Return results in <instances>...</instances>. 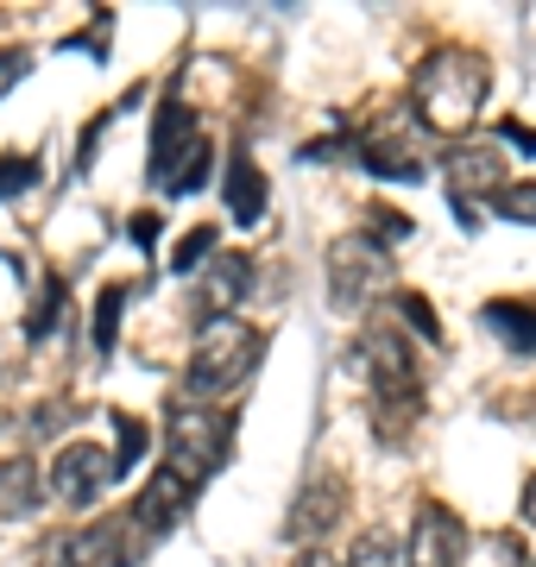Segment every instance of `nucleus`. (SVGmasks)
I'll list each match as a JSON object with an SVG mask.
<instances>
[{
  "label": "nucleus",
  "instance_id": "nucleus-1",
  "mask_svg": "<svg viewBox=\"0 0 536 567\" xmlns=\"http://www.w3.org/2000/svg\"><path fill=\"white\" fill-rule=\"evenodd\" d=\"M486 63L474 51H430V58L416 63L411 76V114L423 121V133H474L480 107H486Z\"/></svg>",
  "mask_w": 536,
  "mask_h": 567
},
{
  "label": "nucleus",
  "instance_id": "nucleus-2",
  "mask_svg": "<svg viewBox=\"0 0 536 567\" xmlns=\"http://www.w3.org/2000/svg\"><path fill=\"white\" fill-rule=\"evenodd\" d=\"M360 360H367V379H372L379 435H385V442H398V435L416 423V410H423V365H416L411 341H404L398 328H367Z\"/></svg>",
  "mask_w": 536,
  "mask_h": 567
},
{
  "label": "nucleus",
  "instance_id": "nucleus-3",
  "mask_svg": "<svg viewBox=\"0 0 536 567\" xmlns=\"http://www.w3.org/2000/svg\"><path fill=\"white\" fill-rule=\"evenodd\" d=\"M145 171H152V183L165 196H196L208 183V140H203V126H196V107H184L177 95L152 121V164Z\"/></svg>",
  "mask_w": 536,
  "mask_h": 567
},
{
  "label": "nucleus",
  "instance_id": "nucleus-4",
  "mask_svg": "<svg viewBox=\"0 0 536 567\" xmlns=\"http://www.w3.org/2000/svg\"><path fill=\"white\" fill-rule=\"evenodd\" d=\"M234 447V410H215V404H171L165 416V466L184 473L189 486H203L208 473L227 461Z\"/></svg>",
  "mask_w": 536,
  "mask_h": 567
},
{
  "label": "nucleus",
  "instance_id": "nucleus-5",
  "mask_svg": "<svg viewBox=\"0 0 536 567\" xmlns=\"http://www.w3.org/2000/svg\"><path fill=\"white\" fill-rule=\"evenodd\" d=\"M259 353H266L259 328H247L240 316H215L196 334V353H189L184 379H189V391H234L259 365Z\"/></svg>",
  "mask_w": 536,
  "mask_h": 567
},
{
  "label": "nucleus",
  "instance_id": "nucleus-6",
  "mask_svg": "<svg viewBox=\"0 0 536 567\" xmlns=\"http://www.w3.org/2000/svg\"><path fill=\"white\" fill-rule=\"evenodd\" d=\"M360 158H367L372 177L416 183V177H423V121H416L411 107H385V114L367 126V140H360Z\"/></svg>",
  "mask_w": 536,
  "mask_h": 567
},
{
  "label": "nucleus",
  "instance_id": "nucleus-7",
  "mask_svg": "<svg viewBox=\"0 0 536 567\" xmlns=\"http://www.w3.org/2000/svg\"><path fill=\"white\" fill-rule=\"evenodd\" d=\"M329 278H334V303H341V309H360L372 290H392V259H385V246H379V240L353 234V240L334 246Z\"/></svg>",
  "mask_w": 536,
  "mask_h": 567
},
{
  "label": "nucleus",
  "instance_id": "nucleus-8",
  "mask_svg": "<svg viewBox=\"0 0 536 567\" xmlns=\"http://www.w3.org/2000/svg\"><path fill=\"white\" fill-rule=\"evenodd\" d=\"M114 480H121V473H114V454H107L102 442H70L58 461H51V492L76 511L102 505V492L114 486Z\"/></svg>",
  "mask_w": 536,
  "mask_h": 567
},
{
  "label": "nucleus",
  "instance_id": "nucleus-9",
  "mask_svg": "<svg viewBox=\"0 0 536 567\" xmlns=\"http://www.w3.org/2000/svg\"><path fill=\"white\" fill-rule=\"evenodd\" d=\"M505 145L498 140H467V145H454L449 158H442V177H449V196L461 208H474L480 196H498L505 189Z\"/></svg>",
  "mask_w": 536,
  "mask_h": 567
},
{
  "label": "nucleus",
  "instance_id": "nucleus-10",
  "mask_svg": "<svg viewBox=\"0 0 536 567\" xmlns=\"http://www.w3.org/2000/svg\"><path fill=\"white\" fill-rule=\"evenodd\" d=\"M196 505V486H189L184 473H171V466H158L152 480H145V492L133 498V511H126V524H133V536H165V529L184 524V511Z\"/></svg>",
  "mask_w": 536,
  "mask_h": 567
},
{
  "label": "nucleus",
  "instance_id": "nucleus-11",
  "mask_svg": "<svg viewBox=\"0 0 536 567\" xmlns=\"http://www.w3.org/2000/svg\"><path fill=\"white\" fill-rule=\"evenodd\" d=\"M341 511H348V480L322 466V473H310V486L297 492L285 536H290V543H322V536H329V529L341 524Z\"/></svg>",
  "mask_w": 536,
  "mask_h": 567
},
{
  "label": "nucleus",
  "instance_id": "nucleus-12",
  "mask_svg": "<svg viewBox=\"0 0 536 567\" xmlns=\"http://www.w3.org/2000/svg\"><path fill=\"white\" fill-rule=\"evenodd\" d=\"M461 561H467V524L449 505H423L411 548H404V567H461Z\"/></svg>",
  "mask_w": 536,
  "mask_h": 567
},
{
  "label": "nucleus",
  "instance_id": "nucleus-13",
  "mask_svg": "<svg viewBox=\"0 0 536 567\" xmlns=\"http://www.w3.org/2000/svg\"><path fill=\"white\" fill-rule=\"evenodd\" d=\"M58 555H63V567H126V561H133V524L102 517V524L76 529Z\"/></svg>",
  "mask_w": 536,
  "mask_h": 567
},
{
  "label": "nucleus",
  "instance_id": "nucleus-14",
  "mask_svg": "<svg viewBox=\"0 0 536 567\" xmlns=\"http://www.w3.org/2000/svg\"><path fill=\"white\" fill-rule=\"evenodd\" d=\"M252 290V265L240 259V252H221V259L203 265V284H196V303H203V322H215V316H234V309L247 303Z\"/></svg>",
  "mask_w": 536,
  "mask_h": 567
},
{
  "label": "nucleus",
  "instance_id": "nucleus-15",
  "mask_svg": "<svg viewBox=\"0 0 536 567\" xmlns=\"http://www.w3.org/2000/svg\"><path fill=\"white\" fill-rule=\"evenodd\" d=\"M266 196H271V183H266V171L240 152V158L227 164V215L240 227H252L259 215H266Z\"/></svg>",
  "mask_w": 536,
  "mask_h": 567
},
{
  "label": "nucleus",
  "instance_id": "nucleus-16",
  "mask_svg": "<svg viewBox=\"0 0 536 567\" xmlns=\"http://www.w3.org/2000/svg\"><path fill=\"white\" fill-rule=\"evenodd\" d=\"M486 328H493L498 341L512 347L517 360H530V353H536V303H517V297H505V303H486Z\"/></svg>",
  "mask_w": 536,
  "mask_h": 567
},
{
  "label": "nucleus",
  "instance_id": "nucleus-17",
  "mask_svg": "<svg viewBox=\"0 0 536 567\" xmlns=\"http://www.w3.org/2000/svg\"><path fill=\"white\" fill-rule=\"evenodd\" d=\"M39 461H0V517H32L39 511Z\"/></svg>",
  "mask_w": 536,
  "mask_h": 567
},
{
  "label": "nucleus",
  "instance_id": "nucleus-18",
  "mask_svg": "<svg viewBox=\"0 0 536 567\" xmlns=\"http://www.w3.org/2000/svg\"><path fill=\"white\" fill-rule=\"evenodd\" d=\"M145 447H152V435H145L140 416H126V410H114V473H133V466L145 461Z\"/></svg>",
  "mask_w": 536,
  "mask_h": 567
},
{
  "label": "nucleus",
  "instance_id": "nucleus-19",
  "mask_svg": "<svg viewBox=\"0 0 536 567\" xmlns=\"http://www.w3.org/2000/svg\"><path fill=\"white\" fill-rule=\"evenodd\" d=\"M341 567H404V548H398V536H385V529H367V536L348 548Z\"/></svg>",
  "mask_w": 536,
  "mask_h": 567
},
{
  "label": "nucleus",
  "instance_id": "nucleus-20",
  "mask_svg": "<svg viewBox=\"0 0 536 567\" xmlns=\"http://www.w3.org/2000/svg\"><path fill=\"white\" fill-rule=\"evenodd\" d=\"M121 303H126V284H107L102 303H95V353H114V334H121Z\"/></svg>",
  "mask_w": 536,
  "mask_h": 567
},
{
  "label": "nucleus",
  "instance_id": "nucleus-21",
  "mask_svg": "<svg viewBox=\"0 0 536 567\" xmlns=\"http://www.w3.org/2000/svg\"><path fill=\"white\" fill-rule=\"evenodd\" d=\"M493 203H498V215H505V221L536 227V183H505V189H498Z\"/></svg>",
  "mask_w": 536,
  "mask_h": 567
},
{
  "label": "nucleus",
  "instance_id": "nucleus-22",
  "mask_svg": "<svg viewBox=\"0 0 536 567\" xmlns=\"http://www.w3.org/2000/svg\"><path fill=\"white\" fill-rule=\"evenodd\" d=\"M58 322H63V284L51 278L44 284V297H39V309H32V322H25V334L44 341V334H58Z\"/></svg>",
  "mask_w": 536,
  "mask_h": 567
},
{
  "label": "nucleus",
  "instance_id": "nucleus-23",
  "mask_svg": "<svg viewBox=\"0 0 536 567\" xmlns=\"http://www.w3.org/2000/svg\"><path fill=\"white\" fill-rule=\"evenodd\" d=\"M208 252H215V227H189L184 240H177V259H171V265L189 278V271H203V265H208Z\"/></svg>",
  "mask_w": 536,
  "mask_h": 567
},
{
  "label": "nucleus",
  "instance_id": "nucleus-24",
  "mask_svg": "<svg viewBox=\"0 0 536 567\" xmlns=\"http://www.w3.org/2000/svg\"><path fill=\"white\" fill-rule=\"evenodd\" d=\"M392 309H404V322H411L416 334H423V341H442V322L430 316V297H416V290H398Z\"/></svg>",
  "mask_w": 536,
  "mask_h": 567
},
{
  "label": "nucleus",
  "instance_id": "nucleus-25",
  "mask_svg": "<svg viewBox=\"0 0 536 567\" xmlns=\"http://www.w3.org/2000/svg\"><path fill=\"white\" fill-rule=\"evenodd\" d=\"M32 183H39V164L32 158H0V196H20Z\"/></svg>",
  "mask_w": 536,
  "mask_h": 567
},
{
  "label": "nucleus",
  "instance_id": "nucleus-26",
  "mask_svg": "<svg viewBox=\"0 0 536 567\" xmlns=\"http://www.w3.org/2000/svg\"><path fill=\"white\" fill-rule=\"evenodd\" d=\"M25 70H32V58H25L20 44H0V95H13Z\"/></svg>",
  "mask_w": 536,
  "mask_h": 567
},
{
  "label": "nucleus",
  "instance_id": "nucleus-27",
  "mask_svg": "<svg viewBox=\"0 0 536 567\" xmlns=\"http://www.w3.org/2000/svg\"><path fill=\"white\" fill-rule=\"evenodd\" d=\"M70 416H76V410H70V404H39V416H32V429H39V435H44V429H63V423H70Z\"/></svg>",
  "mask_w": 536,
  "mask_h": 567
},
{
  "label": "nucleus",
  "instance_id": "nucleus-28",
  "mask_svg": "<svg viewBox=\"0 0 536 567\" xmlns=\"http://www.w3.org/2000/svg\"><path fill=\"white\" fill-rule=\"evenodd\" d=\"M158 227H165L158 215H133V240H140V246H152V240H158Z\"/></svg>",
  "mask_w": 536,
  "mask_h": 567
},
{
  "label": "nucleus",
  "instance_id": "nucleus-29",
  "mask_svg": "<svg viewBox=\"0 0 536 567\" xmlns=\"http://www.w3.org/2000/svg\"><path fill=\"white\" fill-rule=\"evenodd\" d=\"M290 567H341V561H334V555H322V548H310V555H297Z\"/></svg>",
  "mask_w": 536,
  "mask_h": 567
},
{
  "label": "nucleus",
  "instance_id": "nucleus-30",
  "mask_svg": "<svg viewBox=\"0 0 536 567\" xmlns=\"http://www.w3.org/2000/svg\"><path fill=\"white\" fill-rule=\"evenodd\" d=\"M524 517H530V524H536V480H530V486H524Z\"/></svg>",
  "mask_w": 536,
  "mask_h": 567
}]
</instances>
